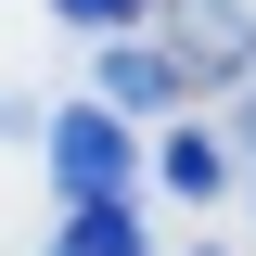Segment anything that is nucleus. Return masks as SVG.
Returning a JSON list of instances; mask_svg holds the SVG:
<instances>
[{"mask_svg":"<svg viewBox=\"0 0 256 256\" xmlns=\"http://www.w3.org/2000/svg\"><path fill=\"white\" fill-rule=\"evenodd\" d=\"M128 13H154V0H64V26H128Z\"/></svg>","mask_w":256,"mask_h":256,"instance_id":"39448f33","label":"nucleus"},{"mask_svg":"<svg viewBox=\"0 0 256 256\" xmlns=\"http://www.w3.org/2000/svg\"><path fill=\"white\" fill-rule=\"evenodd\" d=\"M166 90H180V64H166V52H141V38L102 52V116H141V102H166Z\"/></svg>","mask_w":256,"mask_h":256,"instance_id":"f03ea898","label":"nucleus"},{"mask_svg":"<svg viewBox=\"0 0 256 256\" xmlns=\"http://www.w3.org/2000/svg\"><path fill=\"white\" fill-rule=\"evenodd\" d=\"M52 256H154V244H141V218L102 192V205H77V218H64V244H52Z\"/></svg>","mask_w":256,"mask_h":256,"instance_id":"7ed1b4c3","label":"nucleus"},{"mask_svg":"<svg viewBox=\"0 0 256 256\" xmlns=\"http://www.w3.org/2000/svg\"><path fill=\"white\" fill-rule=\"evenodd\" d=\"M128 166H141V128H116L102 102H77V116L52 128V180H64V205H102V192H128Z\"/></svg>","mask_w":256,"mask_h":256,"instance_id":"f257e3e1","label":"nucleus"},{"mask_svg":"<svg viewBox=\"0 0 256 256\" xmlns=\"http://www.w3.org/2000/svg\"><path fill=\"white\" fill-rule=\"evenodd\" d=\"M166 180H180V192H218L230 166H218V141H166Z\"/></svg>","mask_w":256,"mask_h":256,"instance_id":"20e7f679","label":"nucleus"}]
</instances>
